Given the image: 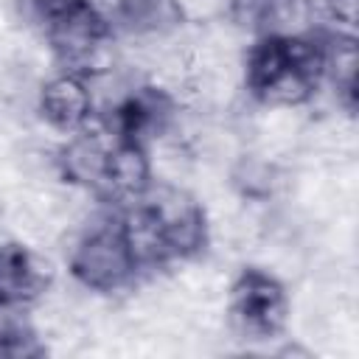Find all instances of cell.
<instances>
[{"mask_svg": "<svg viewBox=\"0 0 359 359\" xmlns=\"http://www.w3.org/2000/svg\"><path fill=\"white\" fill-rule=\"evenodd\" d=\"M118 224L140 272L191 258L208 241L205 208L174 185L151 182L146 194L123 205Z\"/></svg>", "mask_w": 359, "mask_h": 359, "instance_id": "6da1fadb", "label": "cell"}, {"mask_svg": "<svg viewBox=\"0 0 359 359\" xmlns=\"http://www.w3.org/2000/svg\"><path fill=\"white\" fill-rule=\"evenodd\" d=\"M244 84L266 107H300L323 84V36H258L247 50Z\"/></svg>", "mask_w": 359, "mask_h": 359, "instance_id": "7a4b0ae2", "label": "cell"}, {"mask_svg": "<svg viewBox=\"0 0 359 359\" xmlns=\"http://www.w3.org/2000/svg\"><path fill=\"white\" fill-rule=\"evenodd\" d=\"M227 320L230 328L250 342L280 337L289 323V294L283 283L266 269H241L227 294Z\"/></svg>", "mask_w": 359, "mask_h": 359, "instance_id": "3957f363", "label": "cell"}, {"mask_svg": "<svg viewBox=\"0 0 359 359\" xmlns=\"http://www.w3.org/2000/svg\"><path fill=\"white\" fill-rule=\"evenodd\" d=\"M70 275L90 292H121L140 275V266L121 233L118 219L95 224L70 252Z\"/></svg>", "mask_w": 359, "mask_h": 359, "instance_id": "277c9868", "label": "cell"}, {"mask_svg": "<svg viewBox=\"0 0 359 359\" xmlns=\"http://www.w3.org/2000/svg\"><path fill=\"white\" fill-rule=\"evenodd\" d=\"M53 283V266L22 241L0 244V303L31 306Z\"/></svg>", "mask_w": 359, "mask_h": 359, "instance_id": "5b68a950", "label": "cell"}, {"mask_svg": "<svg viewBox=\"0 0 359 359\" xmlns=\"http://www.w3.org/2000/svg\"><path fill=\"white\" fill-rule=\"evenodd\" d=\"M39 112L59 132H79L95 118L93 87L87 76L76 70H62L50 76L39 90Z\"/></svg>", "mask_w": 359, "mask_h": 359, "instance_id": "8992f818", "label": "cell"}, {"mask_svg": "<svg viewBox=\"0 0 359 359\" xmlns=\"http://www.w3.org/2000/svg\"><path fill=\"white\" fill-rule=\"evenodd\" d=\"M45 345L34 328L25 306L0 303V359H34L42 356Z\"/></svg>", "mask_w": 359, "mask_h": 359, "instance_id": "52a82bcc", "label": "cell"}, {"mask_svg": "<svg viewBox=\"0 0 359 359\" xmlns=\"http://www.w3.org/2000/svg\"><path fill=\"white\" fill-rule=\"evenodd\" d=\"M171 14L185 22H213L233 14L236 0H165Z\"/></svg>", "mask_w": 359, "mask_h": 359, "instance_id": "ba28073f", "label": "cell"}]
</instances>
